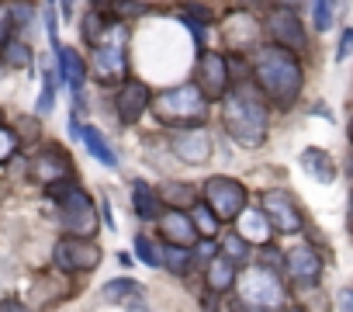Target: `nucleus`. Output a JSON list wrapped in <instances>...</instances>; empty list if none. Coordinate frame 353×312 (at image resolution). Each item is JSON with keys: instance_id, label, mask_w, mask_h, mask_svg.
Returning a JSON list of instances; mask_svg holds the SVG:
<instances>
[{"instance_id": "f257e3e1", "label": "nucleus", "mask_w": 353, "mask_h": 312, "mask_svg": "<svg viewBox=\"0 0 353 312\" xmlns=\"http://www.w3.org/2000/svg\"><path fill=\"white\" fill-rule=\"evenodd\" d=\"M222 125L225 132L253 149L267 139V125H270V111H267V101H263V90L253 87L250 80H239V87L229 94L225 90V104H222Z\"/></svg>"}, {"instance_id": "f03ea898", "label": "nucleus", "mask_w": 353, "mask_h": 312, "mask_svg": "<svg viewBox=\"0 0 353 312\" xmlns=\"http://www.w3.org/2000/svg\"><path fill=\"white\" fill-rule=\"evenodd\" d=\"M253 80L263 90V97H270L277 108H291L298 101V90H301L305 77H301V63L291 49L263 46L256 52V63H253Z\"/></svg>"}, {"instance_id": "7ed1b4c3", "label": "nucleus", "mask_w": 353, "mask_h": 312, "mask_svg": "<svg viewBox=\"0 0 353 312\" xmlns=\"http://www.w3.org/2000/svg\"><path fill=\"white\" fill-rule=\"evenodd\" d=\"M49 198L59 208V226L73 236H94L97 233V208L90 195L77 181H56L49 184Z\"/></svg>"}, {"instance_id": "20e7f679", "label": "nucleus", "mask_w": 353, "mask_h": 312, "mask_svg": "<svg viewBox=\"0 0 353 312\" xmlns=\"http://www.w3.org/2000/svg\"><path fill=\"white\" fill-rule=\"evenodd\" d=\"M156 118L166 125H201L208 115V97L201 94L198 84H181V87H170L159 90L152 97Z\"/></svg>"}, {"instance_id": "39448f33", "label": "nucleus", "mask_w": 353, "mask_h": 312, "mask_svg": "<svg viewBox=\"0 0 353 312\" xmlns=\"http://www.w3.org/2000/svg\"><path fill=\"white\" fill-rule=\"evenodd\" d=\"M239 302L246 309H281L284 305V284L277 277L274 267L260 264V267H250L243 277H239Z\"/></svg>"}, {"instance_id": "423d86ee", "label": "nucleus", "mask_w": 353, "mask_h": 312, "mask_svg": "<svg viewBox=\"0 0 353 312\" xmlns=\"http://www.w3.org/2000/svg\"><path fill=\"white\" fill-rule=\"evenodd\" d=\"M121 28H111V35L104 32L101 42H94V59H90V73L101 84H121L128 80V63H125V42H121Z\"/></svg>"}, {"instance_id": "0eeeda50", "label": "nucleus", "mask_w": 353, "mask_h": 312, "mask_svg": "<svg viewBox=\"0 0 353 312\" xmlns=\"http://www.w3.org/2000/svg\"><path fill=\"white\" fill-rule=\"evenodd\" d=\"M52 264L66 274H77V271H94L101 264V246L90 240V236H63L52 250Z\"/></svg>"}, {"instance_id": "6e6552de", "label": "nucleus", "mask_w": 353, "mask_h": 312, "mask_svg": "<svg viewBox=\"0 0 353 312\" xmlns=\"http://www.w3.org/2000/svg\"><path fill=\"white\" fill-rule=\"evenodd\" d=\"M205 202L222 222H236L246 208V188L232 177H212L205 181Z\"/></svg>"}, {"instance_id": "1a4fd4ad", "label": "nucleus", "mask_w": 353, "mask_h": 312, "mask_svg": "<svg viewBox=\"0 0 353 312\" xmlns=\"http://www.w3.org/2000/svg\"><path fill=\"white\" fill-rule=\"evenodd\" d=\"M260 208H263V215L270 219V226H274L277 233H298V229L305 226V219H301V205H298V198H294L291 191H281V188L263 191Z\"/></svg>"}, {"instance_id": "9d476101", "label": "nucleus", "mask_w": 353, "mask_h": 312, "mask_svg": "<svg viewBox=\"0 0 353 312\" xmlns=\"http://www.w3.org/2000/svg\"><path fill=\"white\" fill-rule=\"evenodd\" d=\"M263 28H267V35L274 39V46H284V49H291V52H301V49L308 46L305 25H301L298 11H291V8L270 11V14L263 18Z\"/></svg>"}, {"instance_id": "9b49d317", "label": "nucleus", "mask_w": 353, "mask_h": 312, "mask_svg": "<svg viewBox=\"0 0 353 312\" xmlns=\"http://www.w3.org/2000/svg\"><path fill=\"white\" fill-rule=\"evenodd\" d=\"M194 84L201 87V94L208 101H219L225 97L232 77H229V59L219 56V52H201L198 56V66H194Z\"/></svg>"}, {"instance_id": "f8f14e48", "label": "nucleus", "mask_w": 353, "mask_h": 312, "mask_svg": "<svg viewBox=\"0 0 353 312\" xmlns=\"http://www.w3.org/2000/svg\"><path fill=\"white\" fill-rule=\"evenodd\" d=\"M170 146H173V153H176V160L194 164V167H201L208 156H212V135H208V128H201V125H181V128L173 132Z\"/></svg>"}, {"instance_id": "ddd939ff", "label": "nucleus", "mask_w": 353, "mask_h": 312, "mask_svg": "<svg viewBox=\"0 0 353 312\" xmlns=\"http://www.w3.org/2000/svg\"><path fill=\"white\" fill-rule=\"evenodd\" d=\"M32 177L39 181V184H56V181H70L73 177V164H70V156L59 149V146H49V149H42V153H35L32 156Z\"/></svg>"}, {"instance_id": "4468645a", "label": "nucleus", "mask_w": 353, "mask_h": 312, "mask_svg": "<svg viewBox=\"0 0 353 312\" xmlns=\"http://www.w3.org/2000/svg\"><path fill=\"white\" fill-rule=\"evenodd\" d=\"M159 233H163V240L166 243H176V246H194L198 240H201V233H198V226H194V219H191V212H184V208H176V205H166V212H159Z\"/></svg>"}, {"instance_id": "2eb2a0df", "label": "nucleus", "mask_w": 353, "mask_h": 312, "mask_svg": "<svg viewBox=\"0 0 353 312\" xmlns=\"http://www.w3.org/2000/svg\"><path fill=\"white\" fill-rule=\"evenodd\" d=\"M284 271L294 284H315L319 274H322V257L315 253V246L308 243H298L284 253Z\"/></svg>"}, {"instance_id": "dca6fc26", "label": "nucleus", "mask_w": 353, "mask_h": 312, "mask_svg": "<svg viewBox=\"0 0 353 312\" xmlns=\"http://www.w3.org/2000/svg\"><path fill=\"white\" fill-rule=\"evenodd\" d=\"M149 104H152V94H149L145 84H139V80H121L118 97H114V111H118V118H121L125 125H135Z\"/></svg>"}, {"instance_id": "f3484780", "label": "nucleus", "mask_w": 353, "mask_h": 312, "mask_svg": "<svg viewBox=\"0 0 353 312\" xmlns=\"http://www.w3.org/2000/svg\"><path fill=\"white\" fill-rule=\"evenodd\" d=\"M301 167H305V174H308L312 181H319V184H332V181H336V164L329 160V153H322V149H315V146H308V149L301 153Z\"/></svg>"}, {"instance_id": "a211bd4d", "label": "nucleus", "mask_w": 353, "mask_h": 312, "mask_svg": "<svg viewBox=\"0 0 353 312\" xmlns=\"http://www.w3.org/2000/svg\"><path fill=\"white\" fill-rule=\"evenodd\" d=\"M56 63H59V66H56L59 77H63V80L73 87V94H77V90L83 87V80H87V63L77 56V49H63V46L56 49Z\"/></svg>"}, {"instance_id": "6ab92c4d", "label": "nucleus", "mask_w": 353, "mask_h": 312, "mask_svg": "<svg viewBox=\"0 0 353 312\" xmlns=\"http://www.w3.org/2000/svg\"><path fill=\"white\" fill-rule=\"evenodd\" d=\"M132 208H135V215L139 219H159V212H163V198H159V191H152L145 181H132Z\"/></svg>"}, {"instance_id": "aec40b11", "label": "nucleus", "mask_w": 353, "mask_h": 312, "mask_svg": "<svg viewBox=\"0 0 353 312\" xmlns=\"http://www.w3.org/2000/svg\"><path fill=\"white\" fill-rule=\"evenodd\" d=\"M205 267H208V288H212L215 295H222V291H229V288L236 284V267H239V264H232L225 253H215Z\"/></svg>"}, {"instance_id": "412c9836", "label": "nucleus", "mask_w": 353, "mask_h": 312, "mask_svg": "<svg viewBox=\"0 0 353 312\" xmlns=\"http://www.w3.org/2000/svg\"><path fill=\"white\" fill-rule=\"evenodd\" d=\"M101 291H104V302H114V305H142V284L132 281V277H114V281H108Z\"/></svg>"}, {"instance_id": "4be33fe9", "label": "nucleus", "mask_w": 353, "mask_h": 312, "mask_svg": "<svg viewBox=\"0 0 353 312\" xmlns=\"http://www.w3.org/2000/svg\"><path fill=\"white\" fill-rule=\"evenodd\" d=\"M270 219L263 215V208H243L239 215V233L250 240V243H267L270 240Z\"/></svg>"}, {"instance_id": "5701e85b", "label": "nucleus", "mask_w": 353, "mask_h": 312, "mask_svg": "<svg viewBox=\"0 0 353 312\" xmlns=\"http://www.w3.org/2000/svg\"><path fill=\"white\" fill-rule=\"evenodd\" d=\"M159 267H166V271H173V274H188V271L194 267L191 246H176V243H166V240H163V246H159Z\"/></svg>"}, {"instance_id": "b1692460", "label": "nucleus", "mask_w": 353, "mask_h": 312, "mask_svg": "<svg viewBox=\"0 0 353 312\" xmlns=\"http://www.w3.org/2000/svg\"><path fill=\"white\" fill-rule=\"evenodd\" d=\"M80 139H83L87 149L94 153V160H101L104 167H118V156L111 153V146L104 142V135H101L94 125H83V128H80Z\"/></svg>"}, {"instance_id": "393cba45", "label": "nucleus", "mask_w": 353, "mask_h": 312, "mask_svg": "<svg viewBox=\"0 0 353 312\" xmlns=\"http://www.w3.org/2000/svg\"><path fill=\"white\" fill-rule=\"evenodd\" d=\"M191 219H194V226H198V233L201 236H212L215 240V233H219V226H222V219L208 208V202H198V205H191Z\"/></svg>"}, {"instance_id": "a878e982", "label": "nucleus", "mask_w": 353, "mask_h": 312, "mask_svg": "<svg viewBox=\"0 0 353 312\" xmlns=\"http://www.w3.org/2000/svg\"><path fill=\"white\" fill-rule=\"evenodd\" d=\"M219 253H225L232 264H243V260L250 257V240H246L243 233H229V236H222Z\"/></svg>"}, {"instance_id": "bb28decb", "label": "nucleus", "mask_w": 353, "mask_h": 312, "mask_svg": "<svg viewBox=\"0 0 353 312\" xmlns=\"http://www.w3.org/2000/svg\"><path fill=\"white\" fill-rule=\"evenodd\" d=\"M159 198H163L166 205L188 208V205H194V188H191V184H163V188H159Z\"/></svg>"}, {"instance_id": "cd10ccee", "label": "nucleus", "mask_w": 353, "mask_h": 312, "mask_svg": "<svg viewBox=\"0 0 353 312\" xmlns=\"http://www.w3.org/2000/svg\"><path fill=\"white\" fill-rule=\"evenodd\" d=\"M0 52H4V63L14 66V70H25L32 63V49L25 42H18V39H8L4 46H0Z\"/></svg>"}, {"instance_id": "c85d7f7f", "label": "nucleus", "mask_w": 353, "mask_h": 312, "mask_svg": "<svg viewBox=\"0 0 353 312\" xmlns=\"http://www.w3.org/2000/svg\"><path fill=\"white\" fill-rule=\"evenodd\" d=\"M312 21L319 32H329L336 25V0H312Z\"/></svg>"}, {"instance_id": "c756f323", "label": "nucleus", "mask_w": 353, "mask_h": 312, "mask_svg": "<svg viewBox=\"0 0 353 312\" xmlns=\"http://www.w3.org/2000/svg\"><path fill=\"white\" fill-rule=\"evenodd\" d=\"M56 108V77H52V66H46V77H42V97H39V115H49Z\"/></svg>"}, {"instance_id": "7c9ffc66", "label": "nucleus", "mask_w": 353, "mask_h": 312, "mask_svg": "<svg viewBox=\"0 0 353 312\" xmlns=\"http://www.w3.org/2000/svg\"><path fill=\"white\" fill-rule=\"evenodd\" d=\"M108 28H111V21L94 11V14H87V21H83V39H87V42H101V35H104Z\"/></svg>"}, {"instance_id": "2f4dec72", "label": "nucleus", "mask_w": 353, "mask_h": 312, "mask_svg": "<svg viewBox=\"0 0 353 312\" xmlns=\"http://www.w3.org/2000/svg\"><path fill=\"white\" fill-rule=\"evenodd\" d=\"M18 132L14 128H8V125H0V164H8L11 156L18 153Z\"/></svg>"}, {"instance_id": "473e14b6", "label": "nucleus", "mask_w": 353, "mask_h": 312, "mask_svg": "<svg viewBox=\"0 0 353 312\" xmlns=\"http://www.w3.org/2000/svg\"><path fill=\"white\" fill-rule=\"evenodd\" d=\"M135 253H139V260H142L145 267H159V250L152 246L149 236H135Z\"/></svg>"}, {"instance_id": "72a5a7b5", "label": "nucleus", "mask_w": 353, "mask_h": 312, "mask_svg": "<svg viewBox=\"0 0 353 312\" xmlns=\"http://www.w3.org/2000/svg\"><path fill=\"white\" fill-rule=\"evenodd\" d=\"M181 14L191 18V21H198V25H212V21H215V11L205 8V4H194V0H188V4L181 8Z\"/></svg>"}, {"instance_id": "f704fd0d", "label": "nucleus", "mask_w": 353, "mask_h": 312, "mask_svg": "<svg viewBox=\"0 0 353 312\" xmlns=\"http://www.w3.org/2000/svg\"><path fill=\"white\" fill-rule=\"evenodd\" d=\"M111 8H114L118 18H139V14L149 11L145 4H139V0H111Z\"/></svg>"}, {"instance_id": "c9c22d12", "label": "nucleus", "mask_w": 353, "mask_h": 312, "mask_svg": "<svg viewBox=\"0 0 353 312\" xmlns=\"http://www.w3.org/2000/svg\"><path fill=\"white\" fill-rule=\"evenodd\" d=\"M11 18H14V28H28L32 18H35V8L28 0H18V4H11Z\"/></svg>"}, {"instance_id": "e433bc0d", "label": "nucleus", "mask_w": 353, "mask_h": 312, "mask_svg": "<svg viewBox=\"0 0 353 312\" xmlns=\"http://www.w3.org/2000/svg\"><path fill=\"white\" fill-rule=\"evenodd\" d=\"M11 28H14V18H11V4L0 0V46L11 39Z\"/></svg>"}, {"instance_id": "4c0bfd02", "label": "nucleus", "mask_w": 353, "mask_h": 312, "mask_svg": "<svg viewBox=\"0 0 353 312\" xmlns=\"http://www.w3.org/2000/svg\"><path fill=\"white\" fill-rule=\"evenodd\" d=\"M350 52H353V28H343V35H339V49H336V59L343 63Z\"/></svg>"}, {"instance_id": "58836bf2", "label": "nucleus", "mask_w": 353, "mask_h": 312, "mask_svg": "<svg viewBox=\"0 0 353 312\" xmlns=\"http://www.w3.org/2000/svg\"><path fill=\"white\" fill-rule=\"evenodd\" d=\"M260 264H267V267H274V271H284V253H281V250H274V246H267Z\"/></svg>"}, {"instance_id": "ea45409f", "label": "nucleus", "mask_w": 353, "mask_h": 312, "mask_svg": "<svg viewBox=\"0 0 353 312\" xmlns=\"http://www.w3.org/2000/svg\"><path fill=\"white\" fill-rule=\"evenodd\" d=\"M336 305L350 312V309H353V288H346V291H339V298H336Z\"/></svg>"}, {"instance_id": "a19ab883", "label": "nucleus", "mask_w": 353, "mask_h": 312, "mask_svg": "<svg viewBox=\"0 0 353 312\" xmlns=\"http://www.w3.org/2000/svg\"><path fill=\"white\" fill-rule=\"evenodd\" d=\"M101 215H104V226H108V229H114V215H111V202H108V198L101 202Z\"/></svg>"}, {"instance_id": "79ce46f5", "label": "nucleus", "mask_w": 353, "mask_h": 312, "mask_svg": "<svg viewBox=\"0 0 353 312\" xmlns=\"http://www.w3.org/2000/svg\"><path fill=\"white\" fill-rule=\"evenodd\" d=\"M90 4H94V8H104V4H111V0H90Z\"/></svg>"}, {"instance_id": "37998d69", "label": "nucleus", "mask_w": 353, "mask_h": 312, "mask_svg": "<svg viewBox=\"0 0 353 312\" xmlns=\"http://www.w3.org/2000/svg\"><path fill=\"white\" fill-rule=\"evenodd\" d=\"M350 229H353V198H350Z\"/></svg>"}, {"instance_id": "c03bdc74", "label": "nucleus", "mask_w": 353, "mask_h": 312, "mask_svg": "<svg viewBox=\"0 0 353 312\" xmlns=\"http://www.w3.org/2000/svg\"><path fill=\"white\" fill-rule=\"evenodd\" d=\"M350 142H353V118H350Z\"/></svg>"}, {"instance_id": "a18cd8bd", "label": "nucleus", "mask_w": 353, "mask_h": 312, "mask_svg": "<svg viewBox=\"0 0 353 312\" xmlns=\"http://www.w3.org/2000/svg\"><path fill=\"white\" fill-rule=\"evenodd\" d=\"M350 167H353V156H350Z\"/></svg>"}, {"instance_id": "49530a36", "label": "nucleus", "mask_w": 353, "mask_h": 312, "mask_svg": "<svg viewBox=\"0 0 353 312\" xmlns=\"http://www.w3.org/2000/svg\"><path fill=\"white\" fill-rule=\"evenodd\" d=\"M336 4H343V0H336Z\"/></svg>"}, {"instance_id": "de8ad7c7", "label": "nucleus", "mask_w": 353, "mask_h": 312, "mask_svg": "<svg viewBox=\"0 0 353 312\" xmlns=\"http://www.w3.org/2000/svg\"><path fill=\"white\" fill-rule=\"evenodd\" d=\"M49 4H52V0H49Z\"/></svg>"}]
</instances>
